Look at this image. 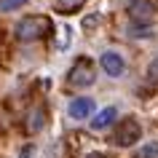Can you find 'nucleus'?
Wrapping results in <instances>:
<instances>
[{
  "label": "nucleus",
  "instance_id": "nucleus-13",
  "mask_svg": "<svg viewBox=\"0 0 158 158\" xmlns=\"http://www.w3.org/2000/svg\"><path fill=\"white\" fill-rule=\"evenodd\" d=\"M27 0H0V11H16L22 8Z\"/></svg>",
  "mask_w": 158,
  "mask_h": 158
},
{
  "label": "nucleus",
  "instance_id": "nucleus-5",
  "mask_svg": "<svg viewBox=\"0 0 158 158\" xmlns=\"http://www.w3.org/2000/svg\"><path fill=\"white\" fill-rule=\"evenodd\" d=\"M99 64H102V70H105L110 78H118V75H123V70H126V62H123V56H121L118 51H105L99 56Z\"/></svg>",
  "mask_w": 158,
  "mask_h": 158
},
{
  "label": "nucleus",
  "instance_id": "nucleus-12",
  "mask_svg": "<svg viewBox=\"0 0 158 158\" xmlns=\"http://www.w3.org/2000/svg\"><path fill=\"white\" fill-rule=\"evenodd\" d=\"M137 158H158V142H148V145L137 153Z\"/></svg>",
  "mask_w": 158,
  "mask_h": 158
},
{
  "label": "nucleus",
  "instance_id": "nucleus-2",
  "mask_svg": "<svg viewBox=\"0 0 158 158\" xmlns=\"http://www.w3.org/2000/svg\"><path fill=\"white\" fill-rule=\"evenodd\" d=\"M94 78H97V70H94V62L91 59L81 56L70 67V73H67V83L75 86V89H86V86L94 83Z\"/></svg>",
  "mask_w": 158,
  "mask_h": 158
},
{
  "label": "nucleus",
  "instance_id": "nucleus-10",
  "mask_svg": "<svg viewBox=\"0 0 158 158\" xmlns=\"http://www.w3.org/2000/svg\"><path fill=\"white\" fill-rule=\"evenodd\" d=\"M70 46H73V30H70V27L64 24L62 30H59V38H56V48H59V51H67Z\"/></svg>",
  "mask_w": 158,
  "mask_h": 158
},
{
  "label": "nucleus",
  "instance_id": "nucleus-6",
  "mask_svg": "<svg viewBox=\"0 0 158 158\" xmlns=\"http://www.w3.org/2000/svg\"><path fill=\"white\" fill-rule=\"evenodd\" d=\"M70 115L78 118V121H86V118L94 115V99L89 97H78V99L70 102Z\"/></svg>",
  "mask_w": 158,
  "mask_h": 158
},
{
  "label": "nucleus",
  "instance_id": "nucleus-4",
  "mask_svg": "<svg viewBox=\"0 0 158 158\" xmlns=\"http://www.w3.org/2000/svg\"><path fill=\"white\" fill-rule=\"evenodd\" d=\"M158 14V6L153 0H129V16L137 24H150Z\"/></svg>",
  "mask_w": 158,
  "mask_h": 158
},
{
  "label": "nucleus",
  "instance_id": "nucleus-16",
  "mask_svg": "<svg viewBox=\"0 0 158 158\" xmlns=\"http://www.w3.org/2000/svg\"><path fill=\"white\" fill-rule=\"evenodd\" d=\"M86 158H105V156H102V153H89Z\"/></svg>",
  "mask_w": 158,
  "mask_h": 158
},
{
  "label": "nucleus",
  "instance_id": "nucleus-15",
  "mask_svg": "<svg viewBox=\"0 0 158 158\" xmlns=\"http://www.w3.org/2000/svg\"><path fill=\"white\" fill-rule=\"evenodd\" d=\"M97 22H99V16H89V19H83V30H91V27H97Z\"/></svg>",
  "mask_w": 158,
  "mask_h": 158
},
{
  "label": "nucleus",
  "instance_id": "nucleus-3",
  "mask_svg": "<svg viewBox=\"0 0 158 158\" xmlns=\"http://www.w3.org/2000/svg\"><path fill=\"white\" fill-rule=\"evenodd\" d=\"M142 137V126L137 118H126V121H118L115 126V134H113V142H115L118 148H131L137 145Z\"/></svg>",
  "mask_w": 158,
  "mask_h": 158
},
{
  "label": "nucleus",
  "instance_id": "nucleus-14",
  "mask_svg": "<svg viewBox=\"0 0 158 158\" xmlns=\"http://www.w3.org/2000/svg\"><path fill=\"white\" fill-rule=\"evenodd\" d=\"M148 75L153 78V81H158V56L153 59V64H150V70H148Z\"/></svg>",
  "mask_w": 158,
  "mask_h": 158
},
{
  "label": "nucleus",
  "instance_id": "nucleus-8",
  "mask_svg": "<svg viewBox=\"0 0 158 158\" xmlns=\"http://www.w3.org/2000/svg\"><path fill=\"white\" fill-rule=\"evenodd\" d=\"M126 32H129V38L142 40V38H153V27H150V24H137V22H131Z\"/></svg>",
  "mask_w": 158,
  "mask_h": 158
},
{
  "label": "nucleus",
  "instance_id": "nucleus-7",
  "mask_svg": "<svg viewBox=\"0 0 158 158\" xmlns=\"http://www.w3.org/2000/svg\"><path fill=\"white\" fill-rule=\"evenodd\" d=\"M115 121H118V110L110 105V107L99 110V113L91 118V129H94V131H105V129H107V126H113Z\"/></svg>",
  "mask_w": 158,
  "mask_h": 158
},
{
  "label": "nucleus",
  "instance_id": "nucleus-1",
  "mask_svg": "<svg viewBox=\"0 0 158 158\" xmlns=\"http://www.w3.org/2000/svg\"><path fill=\"white\" fill-rule=\"evenodd\" d=\"M48 30H51V22L46 16H24L14 27V35L22 43H35V40H40V38H46Z\"/></svg>",
  "mask_w": 158,
  "mask_h": 158
},
{
  "label": "nucleus",
  "instance_id": "nucleus-11",
  "mask_svg": "<svg viewBox=\"0 0 158 158\" xmlns=\"http://www.w3.org/2000/svg\"><path fill=\"white\" fill-rule=\"evenodd\" d=\"M43 126H46V113L38 107L32 115H30V131H40Z\"/></svg>",
  "mask_w": 158,
  "mask_h": 158
},
{
  "label": "nucleus",
  "instance_id": "nucleus-9",
  "mask_svg": "<svg viewBox=\"0 0 158 158\" xmlns=\"http://www.w3.org/2000/svg\"><path fill=\"white\" fill-rule=\"evenodd\" d=\"M86 0H54V6H56V11H62V14H75V11L83 8Z\"/></svg>",
  "mask_w": 158,
  "mask_h": 158
}]
</instances>
